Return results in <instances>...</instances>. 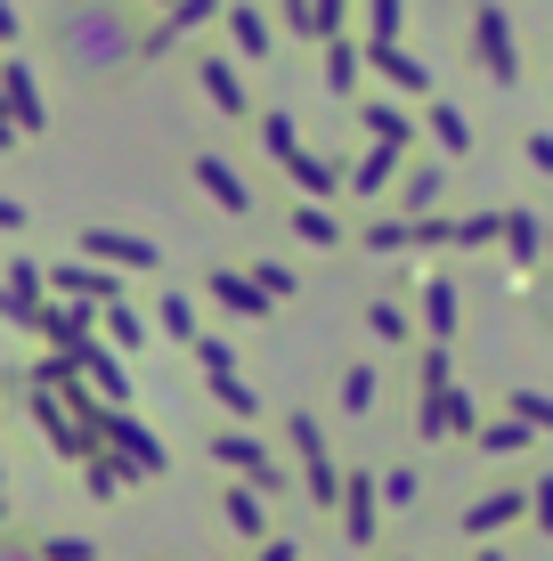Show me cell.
Here are the masks:
<instances>
[{
    "label": "cell",
    "instance_id": "836d02e7",
    "mask_svg": "<svg viewBox=\"0 0 553 561\" xmlns=\"http://www.w3.org/2000/svg\"><path fill=\"white\" fill-rule=\"evenodd\" d=\"M261 561H301L293 546H261Z\"/></svg>",
    "mask_w": 553,
    "mask_h": 561
},
{
    "label": "cell",
    "instance_id": "d590c367",
    "mask_svg": "<svg viewBox=\"0 0 553 561\" xmlns=\"http://www.w3.org/2000/svg\"><path fill=\"white\" fill-rule=\"evenodd\" d=\"M0 561H25V553H0ZM33 561H42V553H33Z\"/></svg>",
    "mask_w": 553,
    "mask_h": 561
},
{
    "label": "cell",
    "instance_id": "ac0fdd59",
    "mask_svg": "<svg viewBox=\"0 0 553 561\" xmlns=\"http://www.w3.org/2000/svg\"><path fill=\"white\" fill-rule=\"evenodd\" d=\"M293 237H301V244H334L342 228H334V211H318V204H293Z\"/></svg>",
    "mask_w": 553,
    "mask_h": 561
},
{
    "label": "cell",
    "instance_id": "d6986e66",
    "mask_svg": "<svg viewBox=\"0 0 553 561\" xmlns=\"http://www.w3.org/2000/svg\"><path fill=\"white\" fill-rule=\"evenodd\" d=\"M481 448H488V456H521V448H529V423H512V415H505V423H481Z\"/></svg>",
    "mask_w": 553,
    "mask_h": 561
},
{
    "label": "cell",
    "instance_id": "5bb4252c",
    "mask_svg": "<svg viewBox=\"0 0 553 561\" xmlns=\"http://www.w3.org/2000/svg\"><path fill=\"white\" fill-rule=\"evenodd\" d=\"M367 130H375V147H407V114L391 99H367Z\"/></svg>",
    "mask_w": 553,
    "mask_h": 561
},
{
    "label": "cell",
    "instance_id": "f1b7e54d",
    "mask_svg": "<svg viewBox=\"0 0 553 561\" xmlns=\"http://www.w3.org/2000/svg\"><path fill=\"white\" fill-rule=\"evenodd\" d=\"M326 73H334V90H350V82H358V49H334Z\"/></svg>",
    "mask_w": 553,
    "mask_h": 561
},
{
    "label": "cell",
    "instance_id": "52a82bcc",
    "mask_svg": "<svg viewBox=\"0 0 553 561\" xmlns=\"http://www.w3.org/2000/svg\"><path fill=\"white\" fill-rule=\"evenodd\" d=\"M212 456H220V463H237V472H253V480H277V472H269V456H261V439H244V432H220V439H212Z\"/></svg>",
    "mask_w": 553,
    "mask_h": 561
},
{
    "label": "cell",
    "instance_id": "30bf717a",
    "mask_svg": "<svg viewBox=\"0 0 553 561\" xmlns=\"http://www.w3.org/2000/svg\"><path fill=\"white\" fill-rule=\"evenodd\" d=\"M82 253H99V261H123V268H147V261H155L139 237H106V228H90V237H82Z\"/></svg>",
    "mask_w": 553,
    "mask_h": 561
},
{
    "label": "cell",
    "instance_id": "5b68a950",
    "mask_svg": "<svg viewBox=\"0 0 553 561\" xmlns=\"http://www.w3.org/2000/svg\"><path fill=\"white\" fill-rule=\"evenodd\" d=\"M66 42H73V57H82V66H99V49L123 42V25H114V16H73Z\"/></svg>",
    "mask_w": 553,
    "mask_h": 561
},
{
    "label": "cell",
    "instance_id": "7402d4cb",
    "mask_svg": "<svg viewBox=\"0 0 553 561\" xmlns=\"http://www.w3.org/2000/svg\"><path fill=\"white\" fill-rule=\"evenodd\" d=\"M431 139H440V147L456 154V147H464V139H472V123H464V114H456V106L440 99V106H431Z\"/></svg>",
    "mask_w": 553,
    "mask_h": 561
},
{
    "label": "cell",
    "instance_id": "e0dca14e",
    "mask_svg": "<svg viewBox=\"0 0 553 561\" xmlns=\"http://www.w3.org/2000/svg\"><path fill=\"white\" fill-rule=\"evenodd\" d=\"M293 180L310 187V196H334V187H342V171L326 163V154H293Z\"/></svg>",
    "mask_w": 553,
    "mask_h": 561
},
{
    "label": "cell",
    "instance_id": "ffe728a7",
    "mask_svg": "<svg viewBox=\"0 0 553 561\" xmlns=\"http://www.w3.org/2000/svg\"><path fill=\"white\" fill-rule=\"evenodd\" d=\"M204 90H212V106H228V114H244V82H237V73L220 66V57H212V66H204Z\"/></svg>",
    "mask_w": 553,
    "mask_h": 561
},
{
    "label": "cell",
    "instance_id": "d6a6232c",
    "mask_svg": "<svg viewBox=\"0 0 553 561\" xmlns=\"http://www.w3.org/2000/svg\"><path fill=\"white\" fill-rule=\"evenodd\" d=\"M0 228H25V211H16L9 196H0Z\"/></svg>",
    "mask_w": 553,
    "mask_h": 561
},
{
    "label": "cell",
    "instance_id": "9c48e42d",
    "mask_svg": "<svg viewBox=\"0 0 553 561\" xmlns=\"http://www.w3.org/2000/svg\"><path fill=\"white\" fill-rule=\"evenodd\" d=\"M440 187H448V171H440V163H415V171H407V187H399V204L424 220V211L440 204Z\"/></svg>",
    "mask_w": 553,
    "mask_h": 561
},
{
    "label": "cell",
    "instance_id": "603a6c76",
    "mask_svg": "<svg viewBox=\"0 0 553 561\" xmlns=\"http://www.w3.org/2000/svg\"><path fill=\"white\" fill-rule=\"evenodd\" d=\"M512 423H529V432H553V399H538V391H512Z\"/></svg>",
    "mask_w": 553,
    "mask_h": 561
},
{
    "label": "cell",
    "instance_id": "3957f363",
    "mask_svg": "<svg viewBox=\"0 0 553 561\" xmlns=\"http://www.w3.org/2000/svg\"><path fill=\"white\" fill-rule=\"evenodd\" d=\"M512 520H529V489H488L481 505L464 513V529L472 537H497V529H512Z\"/></svg>",
    "mask_w": 553,
    "mask_h": 561
},
{
    "label": "cell",
    "instance_id": "277c9868",
    "mask_svg": "<svg viewBox=\"0 0 553 561\" xmlns=\"http://www.w3.org/2000/svg\"><path fill=\"white\" fill-rule=\"evenodd\" d=\"M375 496H383V489H375L367 472L342 480V505H350V520H342V529H350V546H367V537H375Z\"/></svg>",
    "mask_w": 553,
    "mask_h": 561
},
{
    "label": "cell",
    "instance_id": "f546056e",
    "mask_svg": "<svg viewBox=\"0 0 553 561\" xmlns=\"http://www.w3.org/2000/svg\"><path fill=\"white\" fill-rule=\"evenodd\" d=\"M42 561H90V546H82V537H49Z\"/></svg>",
    "mask_w": 553,
    "mask_h": 561
},
{
    "label": "cell",
    "instance_id": "83f0119b",
    "mask_svg": "<svg viewBox=\"0 0 553 561\" xmlns=\"http://www.w3.org/2000/svg\"><path fill=\"white\" fill-rule=\"evenodd\" d=\"M285 25H293V33H334L342 16H334V9H293V16H285Z\"/></svg>",
    "mask_w": 553,
    "mask_h": 561
},
{
    "label": "cell",
    "instance_id": "cb8c5ba5",
    "mask_svg": "<svg viewBox=\"0 0 553 561\" xmlns=\"http://www.w3.org/2000/svg\"><path fill=\"white\" fill-rule=\"evenodd\" d=\"M261 139H269V154H285V163H293V123H285V114H261Z\"/></svg>",
    "mask_w": 553,
    "mask_h": 561
},
{
    "label": "cell",
    "instance_id": "7c38bea8",
    "mask_svg": "<svg viewBox=\"0 0 553 561\" xmlns=\"http://www.w3.org/2000/svg\"><path fill=\"white\" fill-rule=\"evenodd\" d=\"M212 294H220L228 309H244V318H261V309H269V294H261L253 277H237V268H220V277H212Z\"/></svg>",
    "mask_w": 553,
    "mask_h": 561
},
{
    "label": "cell",
    "instance_id": "8992f818",
    "mask_svg": "<svg viewBox=\"0 0 553 561\" xmlns=\"http://www.w3.org/2000/svg\"><path fill=\"white\" fill-rule=\"evenodd\" d=\"M196 180H204V187H212V204H228V211H244V204H253V187H244V180H237V171H228V163H220V154H204V163H196Z\"/></svg>",
    "mask_w": 553,
    "mask_h": 561
},
{
    "label": "cell",
    "instance_id": "d4e9b609",
    "mask_svg": "<svg viewBox=\"0 0 553 561\" xmlns=\"http://www.w3.org/2000/svg\"><path fill=\"white\" fill-rule=\"evenodd\" d=\"M367 325H375L383 342H399V334H407V309H399V301H375V309H367Z\"/></svg>",
    "mask_w": 553,
    "mask_h": 561
},
{
    "label": "cell",
    "instance_id": "9a60e30c",
    "mask_svg": "<svg viewBox=\"0 0 553 561\" xmlns=\"http://www.w3.org/2000/svg\"><path fill=\"white\" fill-rule=\"evenodd\" d=\"M505 244H512V261H538V253H545L538 211H512V220H505Z\"/></svg>",
    "mask_w": 553,
    "mask_h": 561
},
{
    "label": "cell",
    "instance_id": "484cf974",
    "mask_svg": "<svg viewBox=\"0 0 553 561\" xmlns=\"http://www.w3.org/2000/svg\"><path fill=\"white\" fill-rule=\"evenodd\" d=\"M342 408H375V375H367V366H350V375H342Z\"/></svg>",
    "mask_w": 553,
    "mask_h": 561
},
{
    "label": "cell",
    "instance_id": "4316f807",
    "mask_svg": "<svg viewBox=\"0 0 553 561\" xmlns=\"http://www.w3.org/2000/svg\"><path fill=\"white\" fill-rule=\"evenodd\" d=\"M228 42H244V49H269V25H261V16H228Z\"/></svg>",
    "mask_w": 553,
    "mask_h": 561
},
{
    "label": "cell",
    "instance_id": "2e32d148",
    "mask_svg": "<svg viewBox=\"0 0 553 561\" xmlns=\"http://www.w3.org/2000/svg\"><path fill=\"white\" fill-rule=\"evenodd\" d=\"M391 171H399V147H375L367 163L350 171V187H358V196H383V180H391Z\"/></svg>",
    "mask_w": 553,
    "mask_h": 561
},
{
    "label": "cell",
    "instance_id": "1f68e13d",
    "mask_svg": "<svg viewBox=\"0 0 553 561\" xmlns=\"http://www.w3.org/2000/svg\"><path fill=\"white\" fill-rule=\"evenodd\" d=\"M529 163H538V171H553V139H545V130L529 139Z\"/></svg>",
    "mask_w": 553,
    "mask_h": 561
},
{
    "label": "cell",
    "instance_id": "ba28073f",
    "mask_svg": "<svg viewBox=\"0 0 553 561\" xmlns=\"http://www.w3.org/2000/svg\"><path fill=\"white\" fill-rule=\"evenodd\" d=\"M424 325H431V342L448 351V334H456V285H448V277L424 285Z\"/></svg>",
    "mask_w": 553,
    "mask_h": 561
},
{
    "label": "cell",
    "instance_id": "8fae6325",
    "mask_svg": "<svg viewBox=\"0 0 553 561\" xmlns=\"http://www.w3.org/2000/svg\"><path fill=\"white\" fill-rule=\"evenodd\" d=\"M106 439H114V448H123L130 463H139V472H155V463H163V448H155V439H147V432H139V423H123V415H114V423H106Z\"/></svg>",
    "mask_w": 553,
    "mask_h": 561
},
{
    "label": "cell",
    "instance_id": "44dd1931",
    "mask_svg": "<svg viewBox=\"0 0 553 561\" xmlns=\"http://www.w3.org/2000/svg\"><path fill=\"white\" fill-rule=\"evenodd\" d=\"M228 529H237V537H261V496H244V489H228Z\"/></svg>",
    "mask_w": 553,
    "mask_h": 561
},
{
    "label": "cell",
    "instance_id": "e575fe53",
    "mask_svg": "<svg viewBox=\"0 0 553 561\" xmlns=\"http://www.w3.org/2000/svg\"><path fill=\"white\" fill-rule=\"evenodd\" d=\"M481 561H505V553H497V546H481Z\"/></svg>",
    "mask_w": 553,
    "mask_h": 561
},
{
    "label": "cell",
    "instance_id": "4dcf8cb0",
    "mask_svg": "<svg viewBox=\"0 0 553 561\" xmlns=\"http://www.w3.org/2000/svg\"><path fill=\"white\" fill-rule=\"evenodd\" d=\"M529 520H545V529H553V472L538 480V489H529Z\"/></svg>",
    "mask_w": 553,
    "mask_h": 561
},
{
    "label": "cell",
    "instance_id": "6da1fadb",
    "mask_svg": "<svg viewBox=\"0 0 553 561\" xmlns=\"http://www.w3.org/2000/svg\"><path fill=\"white\" fill-rule=\"evenodd\" d=\"M472 49H481V66L497 73V82H512V73H521V57H512V25H505L497 9L472 16Z\"/></svg>",
    "mask_w": 553,
    "mask_h": 561
},
{
    "label": "cell",
    "instance_id": "4fadbf2b",
    "mask_svg": "<svg viewBox=\"0 0 553 561\" xmlns=\"http://www.w3.org/2000/svg\"><path fill=\"white\" fill-rule=\"evenodd\" d=\"M367 66H383L399 90H424V66H415V57L399 49V42H375V49H367Z\"/></svg>",
    "mask_w": 553,
    "mask_h": 561
},
{
    "label": "cell",
    "instance_id": "7a4b0ae2",
    "mask_svg": "<svg viewBox=\"0 0 553 561\" xmlns=\"http://www.w3.org/2000/svg\"><path fill=\"white\" fill-rule=\"evenodd\" d=\"M293 448H301V463H310V496H318V505H334V496H342V472L326 463V439H318L310 415H293Z\"/></svg>",
    "mask_w": 553,
    "mask_h": 561
}]
</instances>
